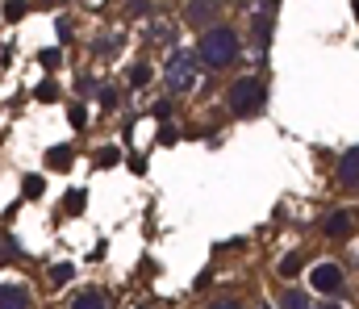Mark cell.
Here are the masks:
<instances>
[{
    "label": "cell",
    "mask_w": 359,
    "mask_h": 309,
    "mask_svg": "<svg viewBox=\"0 0 359 309\" xmlns=\"http://www.w3.org/2000/svg\"><path fill=\"white\" fill-rule=\"evenodd\" d=\"M238 55H243V38H238V29H230L226 21L201 29V38H196V59H201V67L222 71V67H234Z\"/></svg>",
    "instance_id": "1"
},
{
    "label": "cell",
    "mask_w": 359,
    "mask_h": 309,
    "mask_svg": "<svg viewBox=\"0 0 359 309\" xmlns=\"http://www.w3.org/2000/svg\"><path fill=\"white\" fill-rule=\"evenodd\" d=\"M264 101H268V88H264L259 76H238L226 88V104H230L234 117H259L264 113Z\"/></svg>",
    "instance_id": "2"
},
{
    "label": "cell",
    "mask_w": 359,
    "mask_h": 309,
    "mask_svg": "<svg viewBox=\"0 0 359 309\" xmlns=\"http://www.w3.org/2000/svg\"><path fill=\"white\" fill-rule=\"evenodd\" d=\"M196 80H201V59H196V50H172V59H168V67H163L168 92H172V97H188V92L196 88Z\"/></svg>",
    "instance_id": "3"
},
{
    "label": "cell",
    "mask_w": 359,
    "mask_h": 309,
    "mask_svg": "<svg viewBox=\"0 0 359 309\" xmlns=\"http://www.w3.org/2000/svg\"><path fill=\"white\" fill-rule=\"evenodd\" d=\"M309 289H313V293H339V289H343V268H339L334 259L313 263V268H309Z\"/></svg>",
    "instance_id": "4"
},
{
    "label": "cell",
    "mask_w": 359,
    "mask_h": 309,
    "mask_svg": "<svg viewBox=\"0 0 359 309\" xmlns=\"http://www.w3.org/2000/svg\"><path fill=\"white\" fill-rule=\"evenodd\" d=\"M217 17H222V0H188L184 4V25H192V29H209V25H217Z\"/></svg>",
    "instance_id": "5"
},
{
    "label": "cell",
    "mask_w": 359,
    "mask_h": 309,
    "mask_svg": "<svg viewBox=\"0 0 359 309\" xmlns=\"http://www.w3.org/2000/svg\"><path fill=\"white\" fill-rule=\"evenodd\" d=\"M0 309H34V293H29V284H21V280L0 284Z\"/></svg>",
    "instance_id": "6"
},
{
    "label": "cell",
    "mask_w": 359,
    "mask_h": 309,
    "mask_svg": "<svg viewBox=\"0 0 359 309\" xmlns=\"http://www.w3.org/2000/svg\"><path fill=\"white\" fill-rule=\"evenodd\" d=\"M339 184L347 193H359V146L343 151V159H339Z\"/></svg>",
    "instance_id": "7"
},
{
    "label": "cell",
    "mask_w": 359,
    "mask_h": 309,
    "mask_svg": "<svg viewBox=\"0 0 359 309\" xmlns=\"http://www.w3.org/2000/svg\"><path fill=\"white\" fill-rule=\"evenodd\" d=\"M351 230H355V217H351L347 209H334V213L322 221V234H326V238H334V242H339V238H347Z\"/></svg>",
    "instance_id": "8"
},
{
    "label": "cell",
    "mask_w": 359,
    "mask_h": 309,
    "mask_svg": "<svg viewBox=\"0 0 359 309\" xmlns=\"http://www.w3.org/2000/svg\"><path fill=\"white\" fill-rule=\"evenodd\" d=\"M67 309H109V301H104V293L100 289H76L72 293V301H67Z\"/></svg>",
    "instance_id": "9"
},
{
    "label": "cell",
    "mask_w": 359,
    "mask_h": 309,
    "mask_svg": "<svg viewBox=\"0 0 359 309\" xmlns=\"http://www.w3.org/2000/svg\"><path fill=\"white\" fill-rule=\"evenodd\" d=\"M72 163H76L72 146H50V155H46V167H55V172H72Z\"/></svg>",
    "instance_id": "10"
},
{
    "label": "cell",
    "mask_w": 359,
    "mask_h": 309,
    "mask_svg": "<svg viewBox=\"0 0 359 309\" xmlns=\"http://www.w3.org/2000/svg\"><path fill=\"white\" fill-rule=\"evenodd\" d=\"M280 309H313V301H309L305 289H284L280 293Z\"/></svg>",
    "instance_id": "11"
},
{
    "label": "cell",
    "mask_w": 359,
    "mask_h": 309,
    "mask_svg": "<svg viewBox=\"0 0 359 309\" xmlns=\"http://www.w3.org/2000/svg\"><path fill=\"white\" fill-rule=\"evenodd\" d=\"M301 263H305V255H301V251H292V255H284V259H280V268H276V272H280L284 280H292V276H301Z\"/></svg>",
    "instance_id": "12"
},
{
    "label": "cell",
    "mask_w": 359,
    "mask_h": 309,
    "mask_svg": "<svg viewBox=\"0 0 359 309\" xmlns=\"http://www.w3.org/2000/svg\"><path fill=\"white\" fill-rule=\"evenodd\" d=\"M72 276H76V268H72V263H55V268H50V289H63Z\"/></svg>",
    "instance_id": "13"
},
{
    "label": "cell",
    "mask_w": 359,
    "mask_h": 309,
    "mask_svg": "<svg viewBox=\"0 0 359 309\" xmlns=\"http://www.w3.org/2000/svg\"><path fill=\"white\" fill-rule=\"evenodd\" d=\"M42 188H46V184H42V176H25V180H21V193H25L29 201H38V197H42Z\"/></svg>",
    "instance_id": "14"
},
{
    "label": "cell",
    "mask_w": 359,
    "mask_h": 309,
    "mask_svg": "<svg viewBox=\"0 0 359 309\" xmlns=\"http://www.w3.org/2000/svg\"><path fill=\"white\" fill-rule=\"evenodd\" d=\"M147 80H151V67H147V63H134V67H130V84H134V88H142Z\"/></svg>",
    "instance_id": "15"
},
{
    "label": "cell",
    "mask_w": 359,
    "mask_h": 309,
    "mask_svg": "<svg viewBox=\"0 0 359 309\" xmlns=\"http://www.w3.org/2000/svg\"><path fill=\"white\" fill-rule=\"evenodd\" d=\"M117 159H121V151H113V146L96 151V163H100V167H109V163H117Z\"/></svg>",
    "instance_id": "16"
},
{
    "label": "cell",
    "mask_w": 359,
    "mask_h": 309,
    "mask_svg": "<svg viewBox=\"0 0 359 309\" xmlns=\"http://www.w3.org/2000/svg\"><path fill=\"white\" fill-rule=\"evenodd\" d=\"M209 309H243L238 297H217V301H209Z\"/></svg>",
    "instance_id": "17"
},
{
    "label": "cell",
    "mask_w": 359,
    "mask_h": 309,
    "mask_svg": "<svg viewBox=\"0 0 359 309\" xmlns=\"http://www.w3.org/2000/svg\"><path fill=\"white\" fill-rule=\"evenodd\" d=\"M38 97H42V101H50V97H59V84H50V80H46V84H38Z\"/></svg>",
    "instance_id": "18"
},
{
    "label": "cell",
    "mask_w": 359,
    "mask_h": 309,
    "mask_svg": "<svg viewBox=\"0 0 359 309\" xmlns=\"http://www.w3.org/2000/svg\"><path fill=\"white\" fill-rule=\"evenodd\" d=\"M59 59H63V55H59V50H46V55H42V63H46V67H50V71H55V67H59Z\"/></svg>",
    "instance_id": "19"
},
{
    "label": "cell",
    "mask_w": 359,
    "mask_h": 309,
    "mask_svg": "<svg viewBox=\"0 0 359 309\" xmlns=\"http://www.w3.org/2000/svg\"><path fill=\"white\" fill-rule=\"evenodd\" d=\"M147 4H151V0H126V8H130V13H147Z\"/></svg>",
    "instance_id": "20"
},
{
    "label": "cell",
    "mask_w": 359,
    "mask_h": 309,
    "mask_svg": "<svg viewBox=\"0 0 359 309\" xmlns=\"http://www.w3.org/2000/svg\"><path fill=\"white\" fill-rule=\"evenodd\" d=\"M318 309H343V305H334V301H326V305H318Z\"/></svg>",
    "instance_id": "21"
},
{
    "label": "cell",
    "mask_w": 359,
    "mask_h": 309,
    "mask_svg": "<svg viewBox=\"0 0 359 309\" xmlns=\"http://www.w3.org/2000/svg\"><path fill=\"white\" fill-rule=\"evenodd\" d=\"M46 4H67V0H46Z\"/></svg>",
    "instance_id": "22"
},
{
    "label": "cell",
    "mask_w": 359,
    "mask_h": 309,
    "mask_svg": "<svg viewBox=\"0 0 359 309\" xmlns=\"http://www.w3.org/2000/svg\"><path fill=\"white\" fill-rule=\"evenodd\" d=\"M355 17H359V0H355Z\"/></svg>",
    "instance_id": "23"
},
{
    "label": "cell",
    "mask_w": 359,
    "mask_h": 309,
    "mask_svg": "<svg viewBox=\"0 0 359 309\" xmlns=\"http://www.w3.org/2000/svg\"><path fill=\"white\" fill-rule=\"evenodd\" d=\"M255 309H271V305H255Z\"/></svg>",
    "instance_id": "24"
},
{
    "label": "cell",
    "mask_w": 359,
    "mask_h": 309,
    "mask_svg": "<svg viewBox=\"0 0 359 309\" xmlns=\"http://www.w3.org/2000/svg\"><path fill=\"white\" fill-rule=\"evenodd\" d=\"M0 238H4V234H0Z\"/></svg>",
    "instance_id": "25"
}]
</instances>
